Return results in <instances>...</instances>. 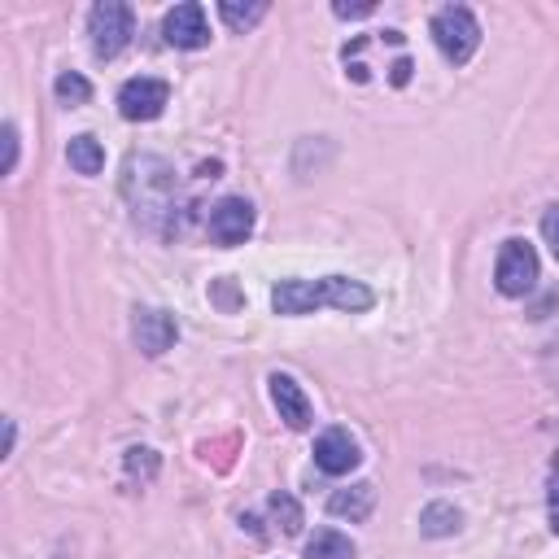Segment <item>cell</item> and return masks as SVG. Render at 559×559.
<instances>
[{
    "mask_svg": "<svg viewBox=\"0 0 559 559\" xmlns=\"http://www.w3.org/2000/svg\"><path fill=\"white\" fill-rule=\"evenodd\" d=\"M371 301H376V293H371L362 280H349V275L280 280V284L271 288V306H275V314H310V310H319V306L358 314V310H371Z\"/></svg>",
    "mask_w": 559,
    "mask_h": 559,
    "instance_id": "1",
    "label": "cell"
},
{
    "mask_svg": "<svg viewBox=\"0 0 559 559\" xmlns=\"http://www.w3.org/2000/svg\"><path fill=\"white\" fill-rule=\"evenodd\" d=\"M432 39L450 66H467L472 52L480 48V22L472 17L467 4H445L432 13Z\"/></svg>",
    "mask_w": 559,
    "mask_h": 559,
    "instance_id": "2",
    "label": "cell"
},
{
    "mask_svg": "<svg viewBox=\"0 0 559 559\" xmlns=\"http://www.w3.org/2000/svg\"><path fill=\"white\" fill-rule=\"evenodd\" d=\"M127 192L135 197V210H166L175 192V175L162 157L140 153L127 162Z\"/></svg>",
    "mask_w": 559,
    "mask_h": 559,
    "instance_id": "3",
    "label": "cell"
},
{
    "mask_svg": "<svg viewBox=\"0 0 559 559\" xmlns=\"http://www.w3.org/2000/svg\"><path fill=\"white\" fill-rule=\"evenodd\" d=\"M87 35H92V52H96L100 61H109V57H118V52L131 44L135 17H131V9H127L122 0H100V4L92 9V17H87Z\"/></svg>",
    "mask_w": 559,
    "mask_h": 559,
    "instance_id": "4",
    "label": "cell"
},
{
    "mask_svg": "<svg viewBox=\"0 0 559 559\" xmlns=\"http://www.w3.org/2000/svg\"><path fill=\"white\" fill-rule=\"evenodd\" d=\"M493 284L502 297H524L537 284V249L528 240H507L498 249V266H493Z\"/></svg>",
    "mask_w": 559,
    "mask_h": 559,
    "instance_id": "5",
    "label": "cell"
},
{
    "mask_svg": "<svg viewBox=\"0 0 559 559\" xmlns=\"http://www.w3.org/2000/svg\"><path fill=\"white\" fill-rule=\"evenodd\" d=\"M166 100H170V87H166L162 79H148V74L127 79V83L118 87V114H122L127 122H153V118L166 109Z\"/></svg>",
    "mask_w": 559,
    "mask_h": 559,
    "instance_id": "6",
    "label": "cell"
},
{
    "mask_svg": "<svg viewBox=\"0 0 559 559\" xmlns=\"http://www.w3.org/2000/svg\"><path fill=\"white\" fill-rule=\"evenodd\" d=\"M253 231V205L245 197H223L214 210H210V240L223 245V249H236L245 245Z\"/></svg>",
    "mask_w": 559,
    "mask_h": 559,
    "instance_id": "7",
    "label": "cell"
},
{
    "mask_svg": "<svg viewBox=\"0 0 559 559\" xmlns=\"http://www.w3.org/2000/svg\"><path fill=\"white\" fill-rule=\"evenodd\" d=\"M362 463V450L358 441L349 437V428H323L319 441H314V467L328 472V476H349L354 467Z\"/></svg>",
    "mask_w": 559,
    "mask_h": 559,
    "instance_id": "8",
    "label": "cell"
},
{
    "mask_svg": "<svg viewBox=\"0 0 559 559\" xmlns=\"http://www.w3.org/2000/svg\"><path fill=\"white\" fill-rule=\"evenodd\" d=\"M162 35H166V44H175V48H205V44H210L205 9H201L197 0L175 4V9L162 17Z\"/></svg>",
    "mask_w": 559,
    "mask_h": 559,
    "instance_id": "9",
    "label": "cell"
},
{
    "mask_svg": "<svg viewBox=\"0 0 559 559\" xmlns=\"http://www.w3.org/2000/svg\"><path fill=\"white\" fill-rule=\"evenodd\" d=\"M271 402H275V411H280V419L293 428V432H306L310 428V419H314V411H310V397H306V389L293 380V376H284V371H275L271 380Z\"/></svg>",
    "mask_w": 559,
    "mask_h": 559,
    "instance_id": "10",
    "label": "cell"
},
{
    "mask_svg": "<svg viewBox=\"0 0 559 559\" xmlns=\"http://www.w3.org/2000/svg\"><path fill=\"white\" fill-rule=\"evenodd\" d=\"M175 336H179L175 314H166V310H135V345H140L148 358L166 354V349L175 345Z\"/></svg>",
    "mask_w": 559,
    "mask_h": 559,
    "instance_id": "11",
    "label": "cell"
},
{
    "mask_svg": "<svg viewBox=\"0 0 559 559\" xmlns=\"http://www.w3.org/2000/svg\"><path fill=\"white\" fill-rule=\"evenodd\" d=\"M371 507H376V485H367V480H358V485H349V489H336V493L328 498V511L341 515V520H354V524L367 520Z\"/></svg>",
    "mask_w": 559,
    "mask_h": 559,
    "instance_id": "12",
    "label": "cell"
},
{
    "mask_svg": "<svg viewBox=\"0 0 559 559\" xmlns=\"http://www.w3.org/2000/svg\"><path fill=\"white\" fill-rule=\"evenodd\" d=\"M66 157H70V166H74L79 175H100V170H105V148H100L96 135H74V140L66 144Z\"/></svg>",
    "mask_w": 559,
    "mask_h": 559,
    "instance_id": "13",
    "label": "cell"
},
{
    "mask_svg": "<svg viewBox=\"0 0 559 559\" xmlns=\"http://www.w3.org/2000/svg\"><path fill=\"white\" fill-rule=\"evenodd\" d=\"M306 559H354V542L336 528H314V537L306 542Z\"/></svg>",
    "mask_w": 559,
    "mask_h": 559,
    "instance_id": "14",
    "label": "cell"
},
{
    "mask_svg": "<svg viewBox=\"0 0 559 559\" xmlns=\"http://www.w3.org/2000/svg\"><path fill=\"white\" fill-rule=\"evenodd\" d=\"M459 507H450V502H432V507H424V515H419V528L428 533V537H445V533H454L459 528Z\"/></svg>",
    "mask_w": 559,
    "mask_h": 559,
    "instance_id": "15",
    "label": "cell"
},
{
    "mask_svg": "<svg viewBox=\"0 0 559 559\" xmlns=\"http://www.w3.org/2000/svg\"><path fill=\"white\" fill-rule=\"evenodd\" d=\"M218 13H223V22H227L231 31H249L253 22H262V17H266V4H262V0H253V4L223 0V4H218Z\"/></svg>",
    "mask_w": 559,
    "mask_h": 559,
    "instance_id": "16",
    "label": "cell"
},
{
    "mask_svg": "<svg viewBox=\"0 0 559 559\" xmlns=\"http://www.w3.org/2000/svg\"><path fill=\"white\" fill-rule=\"evenodd\" d=\"M52 92H57V100L61 105H87L92 100V83L83 79V74H74V70H66V74H57V83H52Z\"/></svg>",
    "mask_w": 559,
    "mask_h": 559,
    "instance_id": "17",
    "label": "cell"
},
{
    "mask_svg": "<svg viewBox=\"0 0 559 559\" xmlns=\"http://www.w3.org/2000/svg\"><path fill=\"white\" fill-rule=\"evenodd\" d=\"M266 507H271V515L280 520V528H284V533H301V507H297L284 489H280V493H271V502H266Z\"/></svg>",
    "mask_w": 559,
    "mask_h": 559,
    "instance_id": "18",
    "label": "cell"
},
{
    "mask_svg": "<svg viewBox=\"0 0 559 559\" xmlns=\"http://www.w3.org/2000/svg\"><path fill=\"white\" fill-rule=\"evenodd\" d=\"M542 236H546V245H550V253H555V262H559V205H546V214H542Z\"/></svg>",
    "mask_w": 559,
    "mask_h": 559,
    "instance_id": "19",
    "label": "cell"
},
{
    "mask_svg": "<svg viewBox=\"0 0 559 559\" xmlns=\"http://www.w3.org/2000/svg\"><path fill=\"white\" fill-rule=\"evenodd\" d=\"M13 166H17V127L4 122V175H13Z\"/></svg>",
    "mask_w": 559,
    "mask_h": 559,
    "instance_id": "20",
    "label": "cell"
},
{
    "mask_svg": "<svg viewBox=\"0 0 559 559\" xmlns=\"http://www.w3.org/2000/svg\"><path fill=\"white\" fill-rule=\"evenodd\" d=\"M542 367H546V380L559 389V341H550V345H546V358H542Z\"/></svg>",
    "mask_w": 559,
    "mask_h": 559,
    "instance_id": "21",
    "label": "cell"
},
{
    "mask_svg": "<svg viewBox=\"0 0 559 559\" xmlns=\"http://www.w3.org/2000/svg\"><path fill=\"white\" fill-rule=\"evenodd\" d=\"M371 9H376L371 0H362V4H345V0H336V4H332V13H336V17H367Z\"/></svg>",
    "mask_w": 559,
    "mask_h": 559,
    "instance_id": "22",
    "label": "cell"
},
{
    "mask_svg": "<svg viewBox=\"0 0 559 559\" xmlns=\"http://www.w3.org/2000/svg\"><path fill=\"white\" fill-rule=\"evenodd\" d=\"M411 70H415V66H411L406 57H397V61H393V74H389V79H393V83L402 87V83H411Z\"/></svg>",
    "mask_w": 559,
    "mask_h": 559,
    "instance_id": "23",
    "label": "cell"
},
{
    "mask_svg": "<svg viewBox=\"0 0 559 559\" xmlns=\"http://www.w3.org/2000/svg\"><path fill=\"white\" fill-rule=\"evenodd\" d=\"M13 441H17V428L13 419H4V454H13Z\"/></svg>",
    "mask_w": 559,
    "mask_h": 559,
    "instance_id": "24",
    "label": "cell"
}]
</instances>
